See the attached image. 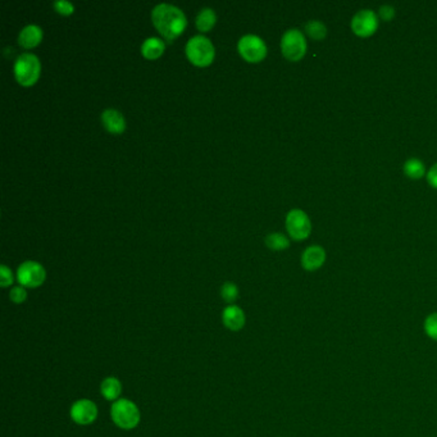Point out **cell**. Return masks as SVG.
Returning <instances> with one entry per match:
<instances>
[{
	"label": "cell",
	"mask_w": 437,
	"mask_h": 437,
	"mask_svg": "<svg viewBox=\"0 0 437 437\" xmlns=\"http://www.w3.org/2000/svg\"><path fill=\"white\" fill-rule=\"evenodd\" d=\"M151 19L159 34L168 41L176 39L185 30L187 25L186 16L182 10L172 4L160 3L151 12Z\"/></svg>",
	"instance_id": "1"
},
{
	"label": "cell",
	"mask_w": 437,
	"mask_h": 437,
	"mask_svg": "<svg viewBox=\"0 0 437 437\" xmlns=\"http://www.w3.org/2000/svg\"><path fill=\"white\" fill-rule=\"evenodd\" d=\"M111 417L117 427L122 429H134L138 427L141 419L138 405L129 399H120L113 403Z\"/></svg>",
	"instance_id": "2"
},
{
	"label": "cell",
	"mask_w": 437,
	"mask_h": 437,
	"mask_svg": "<svg viewBox=\"0 0 437 437\" xmlns=\"http://www.w3.org/2000/svg\"><path fill=\"white\" fill-rule=\"evenodd\" d=\"M186 56L191 63L205 67L212 63L214 58V47L212 41L204 35H196L187 41Z\"/></svg>",
	"instance_id": "3"
},
{
	"label": "cell",
	"mask_w": 437,
	"mask_h": 437,
	"mask_svg": "<svg viewBox=\"0 0 437 437\" xmlns=\"http://www.w3.org/2000/svg\"><path fill=\"white\" fill-rule=\"evenodd\" d=\"M41 65L38 56L32 53H23L14 63V76L19 84L31 86L38 81Z\"/></svg>",
	"instance_id": "4"
},
{
	"label": "cell",
	"mask_w": 437,
	"mask_h": 437,
	"mask_svg": "<svg viewBox=\"0 0 437 437\" xmlns=\"http://www.w3.org/2000/svg\"><path fill=\"white\" fill-rule=\"evenodd\" d=\"M282 54L291 62H298L307 53V40L298 28L288 30L281 39Z\"/></svg>",
	"instance_id": "5"
},
{
	"label": "cell",
	"mask_w": 437,
	"mask_h": 437,
	"mask_svg": "<svg viewBox=\"0 0 437 437\" xmlns=\"http://www.w3.org/2000/svg\"><path fill=\"white\" fill-rule=\"evenodd\" d=\"M47 272L38 262H23L17 270V279L23 288H35L44 284Z\"/></svg>",
	"instance_id": "6"
},
{
	"label": "cell",
	"mask_w": 437,
	"mask_h": 437,
	"mask_svg": "<svg viewBox=\"0 0 437 437\" xmlns=\"http://www.w3.org/2000/svg\"><path fill=\"white\" fill-rule=\"evenodd\" d=\"M237 49L242 58L251 63L261 62L262 59H264V56H267L266 43L259 36L253 34L244 35L237 43Z\"/></svg>",
	"instance_id": "7"
},
{
	"label": "cell",
	"mask_w": 437,
	"mask_h": 437,
	"mask_svg": "<svg viewBox=\"0 0 437 437\" xmlns=\"http://www.w3.org/2000/svg\"><path fill=\"white\" fill-rule=\"evenodd\" d=\"M286 228L294 240H306L312 233V224L306 212L301 209H292L286 217Z\"/></svg>",
	"instance_id": "8"
},
{
	"label": "cell",
	"mask_w": 437,
	"mask_h": 437,
	"mask_svg": "<svg viewBox=\"0 0 437 437\" xmlns=\"http://www.w3.org/2000/svg\"><path fill=\"white\" fill-rule=\"evenodd\" d=\"M379 28V17L371 10H359L352 19V30L361 38L372 36Z\"/></svg>",
	"instance_id": "9"
},
{
	"label": "cell",
	"mask_w": 437,
	"mask_h": 437,
	"mask_svg": "<svg viewBox=\"0 0 437 437\" xmlns=\"http://www.w3.org/2000/svg\"><path fill=\"white\" fill-rule=\"evenodd\" d=\"M71 418L81 426L92 425L98 418V407L92 400H77L71 408Z\"/></svg>",
	"instance_id": "10"
},
{
	"label": "cell",
	"mask_w": 437,
	"mask_h": 437,
	"mask_svg": "<svg viewBox=\"0 0 437 437\" xmlns=\"http://www.w3.org/2000/svg\"><path fill=\"white\" fill-rule=\"evenodd\" d=\"M326 262V251L319 245H313L307 248L301 255V266L304 270L313 272L319 270Z\"/></svg>",
	"instance_id": "11"
},
{
	"label": "cell",
	"mask_w": 437,
	"mask_h": 437,
	"mask_svg": "<svg viewBox=\"0 0 437 437\" xmlns=\"http://www.w3.org/2000/svg\"><path fill=\"white\" fill-rule=\"evenodd\" d=\"M222 322L224 325L231 331H240L245 326L246 318L242 308L237 306H228L224 309L222 313Z\"/></svg>",
	"instance_id": "12"
},
{
	"label": "cell",
	"mask_w": 437,
	"mask_h": 437,
	"mask_svg": "<svg viewBox=\"0 0 437 437\" xmlns=\"http://www.w3.org/2000/svg\"><path fill=\"white\" fill-rule=\"evenodd\" d=\"M102 122L103 126L107 129V131L112 134H122L126 129V120L123 114L113 108L105 109L102 113Z\"/></svg>",
	"instance_id": "13"
},
{
	"label": "cell",
	"mask_w": 437,
	"mask_h": 437,
	"mask_svg": "<svg viewBox=\"0 0 437 437\" xmlns=\"http://www.w3.org/2000/svg\"><path fill=\"white\" fill-rule=\"evenodd\" d=\"M41 39H43V30L39 28L38 25H28L19 32V43L22 47L30 49V47L39 45Z\"/></svg>",
	"instance_id": "14"
},
{
	"label": "cell",
	"mask_w": 437,
	"mask_h": 437,
	"mask_svg": "<svg viewBox=\"0 0 437 437\" xmlns=\"http://www.w3.org/2000/svg\"><path fill=\"white\" fill-rule=\"evenodd\" d=\"M103 396L109 401L120 400L122 394V383L116 377H107L100 385Z\"/></svg>",
	"instance_id": "15"
},
{
	"label": "cell",
	"mask_w": 437,
	"mask_h": 437,
	"mask_svg": "<svg viewBox=\"0 0 437 437\" xmlns=\"http://www.w3.org/2000/svg\"><path fill=\"white\" fill-rule=\"evenodd\" d=\"M163 52H164V43L162 39H147L141 45V53L148 59H156L162 56Z\"/></svg>",
	"instance_id": "16"
},
{
	"label": "cell",
	"mask_w": 437,
	"mask_h": 437,
	"mask_svg": "<svg viewBox=\"0 0 437 437\" xmlns=\"http://www.w3.org/2000/svg\"><path fill=\"white\" fill-rule=\"evenodd\" d=\"M217 16L212 8H203L196 16V28L202 32H206L213 28Z\"/></svg>",
	"instance_id": "17"
},
{
	"label": "cell",
	"mask_w": 437,
	"mask_h": 437,
	"mask_svg": "<svg viewBox=\"0 0 437 437\" xmlns=\"http://www.w3.org/2000/svg\"><path fill=\"white\" fill-rule=\"evenodd\" d=\"M404 172L410 178L418 180V178H422V177L425 176L426 169H425V164L419 159L412 158L405 162Z\"/></svg>",
	"instance_id": "18"
},
{
	"label": "cell",
	"mask_w": 437,
	"mask_h": 437,
	"mask_svg": "<svg viewBox=\"0 0 437 437\" xmlns=\"http://www.w3.org/2000/svg\"><path fill=\"white\" fill-rule=\"evenodd\" d=\"M266 245L272 251H285L290 246V242L284 233H270L266 237Z\"/></svg>",
	"instance_id": "19"
},
{
	"label": "cell",
	"mask_w": 437,
	"mask_h": 437,
	"mask_svg": "<svg viewBox=\"0 0 437 437\" xmlns=\"http://www.w3.org/2000/svg\"><path fill=\"white\" fill-rule=\"evenodd\" d=\"M306 31L315 40H322L327 35V28L321 21H309L306 25Z\"/></svg>",
	"instance_id": "20"
},
{
	"label": "cell",
	"mask_w": 437,
	"mask_h": 437,
	"mask_svg": "<svg viewBox=\"0 0 437 437\" xmlns=\"http://www.w3.org/2000/svg\"><path fill=\"white\" fill-rule=\"evenodd\" d=\"M423 331L431 340L437 341V312L428 315L423 322Z\"/></svg>",
	"instance_id": "21"
},
{
	"label": "cell",
	"mask_w": 437,
	"mask_h": 437,
	"mask_svg": "<svg viewBox=\"0 0 437 437\" xmlns=\"http://www.w3.org/2000/svg\"><path fill=\"white\" fill-rule=\"evenodd\" d=\"M221 295L226 303H233L239 298V288L233 282H224L221 288Z\"/></svg>",
	"instance_id": "22"
},
{
	"label": "cell",
	"mask_w": 437,
	"mask_h": 437,
	"mask_svg": "<svg viewBox=\"0 0 437 437\" xmlns=\"http://www.w3.org/2000/svg\"><path fill=\"white\" fill-rule=\"evenodd\" d=\"M10 298L14 304H22L28 299V291L23 286H16L10 290Z\"/></svg>",
	"instance_id": "23"
},
{
	"label": "cell",
	"mask_w": 437,
	"mask_h": 437,
	"mask_svg": "<svg viewBox=\"0 0 437 437\" xmlns=\"http://www.w3.org/2000/svg\"><path fill=\"white\" fill-rule=\"evenodd\" d=\"M53 7L59 14H63V16H68V14L74 13V10H75V6L67 0H56L53 3Z\"/></svg>",
	"instance_id": "24"
},
{
	"label": "cell",
	"mask_w": 437,
	"mask_h": 437,
	"mask_svg": "<svg viewBox=\"0 0 437 437\" xmlns=\"http://www.w3.org/2000/svg\"><path fill=\"white\" fill-rule=\"evenodd\" d=\"M12 282H13L12 270L6 264H1L0 266V285H1V288H8L10 285H12Z\"/></svg>",
	"instance_id": "25"
},
{
	"label": "cell",
	"mask_w": 437,
	"mask_h": 437,
	"mask_svg": "<svg viewBox=\"0 0 437 437\" xmlns=\"http://www.w3.org/2000/svg\"><path fill=\"white\" fill-rule=\"evenodd\" d=\"M380 16L385 21H391L392 17L395 16V10L391 6H382L380 8Z\"/></svg>",
	"instance_id": "26"
},
{
	"label": "cell",
	"mask_w": 437,
	"mask_h": 437,
	"mask_svg": "<svg viewBox=\"0 0 437 437\" xmlns=\"http://www.w3.org/2000/svg\"><path fill=\"white\" fill-rule=\"evenodd\" d=\"M427 181L431 186L436 187L437 189V163L434 164L431 169L428 171Z\"/></svg>",
	"instance_id": "27"
}]
</instances>
